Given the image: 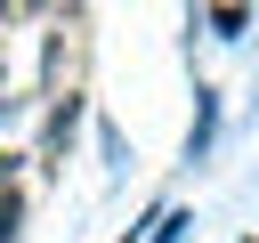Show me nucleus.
I'll return each mask as SVG.
<instances>
[{"mask_svg":"<svg viewBox=\"0 0 259 243\" xmlns=\"http://www.w3.org/2000/svg\"><path fill=\"white\" fill-rule=\"evenodd\" d=\"M251 243H259V235H251Z\"/></svg>","mask_w":259,"mask_h":243,"instance_id":"nucleus-8","label":"nucleus"},{"mask_svg":"<svg viewBox=\"0 0 259 243\" xmlns=\"http://www.w3.org/2000/svg\"><path fill=\"white\" fill-rule=\"evenodd\" d=\"M202 24H210L219 40H243V32H251V8H202Z\"/></svg>","mask_w":259,"mask_h":243,"instance_id":"nucleus-3","label":"nucleus"},{"mask_svg":"<svg viewBox=\"0 0 259 243\" xmlns=\"http://www.w3.org/2000/svg\"><path fill=\"white\" fill-rule=\"evenodd\" d=\"M16 227H24V194L8 186V194H0V243H16Z\"/></svg>","mask_w":259,"mask_h":243,"instance_id":"nucleus-5","label":"nucleus"},{"mask_svg":"<svg viewBox=\"0 0 259 243\" xmlns=\"http://www.w3.org/2000/svg\"><path fill=\"white\" fill-rule=\"evenodd\" d=\"M219 138V89H194V122H186V162H202Z\"/></svg>","mask_w":259,"mask_h":243,"instance_id":"nucleus-2","label":"nucleus"},{"mask_svg":"<svg viewBox=\"0 0 259 243\" xmlns=\"http://www.w3.org/2000/svg\"><path fill=\"white\" fill-rule=\"evenodd\" d=\"M8 186H16V162H8V154H0V194H8Z\"/></svg>","mask_w":259,"mask_h":243,"instance_id":"nucleus-7","label":"nucleus"},{"mask_svg":"<svg viewBox=\"0 0 259 243\" xmlns=\"http://www.w3.org/2000/svg\"><path fill=\"white\" fill-rule=\"evenodd\" d=\"M97 146H105V162H113V170H121V162H130V138H121V130H113V122H97Z\"/></svg>","mask_w":259,"mask_h":243,"instance_id":"nucleus-6","label":"nucleus"},{"mask_svg":"<svg viewBox=\"0 0 259 243\" xmlns=\"http://www.w3.org/2000/svg\"><path fill=\"white\" fill-rule=\"evenodd\" d=\"M73 130H81V89H65V97L49 105V146H40V154H49V162H65V146H73Z\"/></svg>","mask_w":259,"mask_h":243,"instance_id":"nucleus-1","label":"nucleus"},{"mask_svg":"<svg viewBox=\"0 0 259 243\" xmlns=\"http://www.w3.org/2000/svg\"><path fill=\"white\" fill-rule=\"evenodd\" d=\"M186 227H194V211H154V243H186Z\"/></svg>","mask_w":259,"mask_h":243,"instance_id":"nucleus-4","label":"nucleus"}]
</instances>
